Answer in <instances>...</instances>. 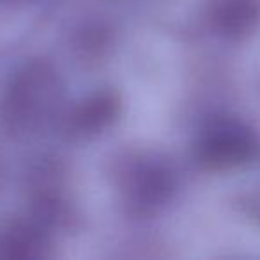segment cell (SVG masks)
I'll return each instance as SVG.
<instances>
[{
	"label": "cell",
	"instance_id": "1",
	"mask_svg": "<svg viewBox=\"0 0 260 260\" xmlns=\"http://www.w3.org/2000/svg\"><path fill=\"white\" fill-rule=\"evenodd\" d=\"M64 80L47 59H30L6 84L0 98V126L15 139H30L62 114Z\"/></svg>",
	"mask_w": 260,
	"mask_h": 260
},
{
	"label": "cell",
	"instance_id": "2",
	"mask_svg": "<svg viewBox=\"0 0 260 260\" xmlns=\"http://www.w3.org/2000/svg\"><path fill=\"white\" fill-rule=\"evenodd\" d=\"M112 184L130 216L150 217L173 200L178 182L173 164L164 155L130 150L112 164Z\"/></svg>",
	"mask_w": 260,
	"mask_h": 260
},
{
	"label": "cell",
	"instance_id": "3",
	"mask_svg": "<svg viewBox=\"0 0 260 260\" xmlns=\"http://www.w3.org/2000/svg\"><path fill=\"white\" fill-rule=\"evenodd\" d=\"M196 162L209 171H230L253 162L260 153V138L235 116H214L194 139Z\"/></svg>",
	"mask_w": 260,
	"mask_h": 260
},
{
	"label": "cell",
	"instance_id": "4",
	"mask_svg": "<svg viewBox=\"0 0 260 260\" xmlns=\"http://www.w3.org/2000/svg\"><path fill=\"white\" fill-rule=\"evenodd\" d=\"M121 111L123 102L118 91L96 89L62 114V132L70 141H94L118 123Z\"/></svg>",
	"mask_w": 260,
	"mask_h": 260
},
{
	"label": "cell",
	"instance_id": "5",
	"mask_svg": "<svg viewBox=\"0 0 260 260\" xmlns=\"http://www.w3.org/2000/svg\"><path fill=\"white\" fill-rule=\"evenodd\" d=\"M209 29L224 41H242L260 25V0H209Z\"/></svg>",
	"mask_w": 260,
	"mask_h": 260
},
{
	"label": "cell",
	"instance_id": "6",
	"mask_svg": "<svg viewBox=\"0 0 260 260\" xmlns=\"http://www.w3.org/2000/svg\"><path fill=\"white\" fill-rule=\"evenodd\" d=\"M50 230L29 217L16 221L0 237V256L20 260H41L54 255Z\"/></svg>",
	"mask_w": 260,
	"mask_h": 260
}]
</instances>
